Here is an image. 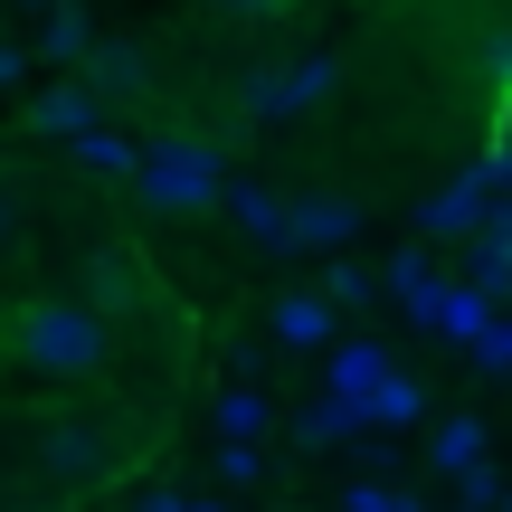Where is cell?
I'll use <instances>...</instances> for the list:
<instances>
[{"mask_svg": "<svg viewBox=\"0 0 512 512\" xmlns=\"http://www.w3.org/2000/svg\"><path fill=\"white\" fill-rule=\"evenodd\" d=\"M219 10H238V19H275L285 0H219Z\"/></svg>", "mask_w": 512, "mask_h": 512, "instance_id": "d6986e66", "label": "cell"}, {"mask_svg": "<svg viewBox=\"0 0 512 512\" xmlns=\"http://www.w3.org/2000/svg\"><path fill=\"white\" fill-rule=\"evenodd\" d=\"M332 304H370V275L361 266H332Z\"/></svg>", "mask_w": 512, "mask_h": 512, "instance_id": "e0dca14e", "label": "cell"}, {"mask_svg": "<svg viewBox=\"0 0 512 512\" xmlns=\"http://www.w3.org/2000/svg\"><path fill=\"white\" fill-rule=\"evenodd\" d=\"M484 171H494V181H512V105H503V143H494V162H484Z\"/></svg>", "mask_w": 512, "mask_h": 512, "instance_id": "ac0fdd59", "label": "cell"}, {"mask_svg": "<svg viewBox=\"0 0 512 512\" xmlns=\"http://www.w3.org/2000/svg\"><path fill=\"white\" fill-rule=\"evenodd\" d=\"M475 456H484V418H456V427H437V465H446V475H465Z\"/></svg>", "mask_w": 512, "mask_h": 512, "instance_id": "30bf717a", "label": "cell"}, {"mask_svg": "<svg viewBox=\"0 0 512 512\" xmlns=\"http://www.w3.org/2000/svg\"><path fill=\"white\" fill-rule=\"evenodd\" d=\"M38 57H48V67H86L95 57V29H86V10H48V29H38Z\"/></svg>", "mask_w": 512, "mask_h": 512, "instance_id": "ba28073f", "label": "cell"}, {"mask_svg": "<svg viewBox=\"0 0 512 512\" xmlns=\"http://www.w3.org/2000/svg\"><path fill=\"white\" fill-rule=\"evenodd\" d=\"M475 285H512V209L484 219V247H475Z\"/></svg>", "mask_w": 512, "mask_h": 512, "instance_id": "9c48e42d", "label": "cell"}, {"mask_svg": "<svg viewBox=\"0 0 512 512\" xmlns=\"http://www.w3.org/2000/svg\"><path fill=\"white\" fill-rule=\"evenodd\" d=\"M266 323H275V342H285V351H313L332 332V294H275Z\"/></svg>", "mask_w": 512, "mask_h": 512, "instance_id": "52a82bcc", "label": "cell"}, {"mask_svg": "<svg viewBox=\"0 0 512 512\" xmlns=\"http://www.w3.org/2000/svg\"><path fill=\"white\" fill-rule=\"evenodd\" d=\"M38 475H48V484H76V494H95V484H114V446L95 437V427L57 418V427H38Z\"/></svg>", "mask_w": 512, "mask_h": 512, "instance_id": "3957f363", "label": "cell"}, {"mask_svg": "<svg viewBox=\"0 0 512 512\" xmlns=\"http://www.w3.org/2000/svg\"><path fill=\"white\" fill-rule=\"evenodd\" d=\"M10 342H19V361H29L38 380H86V370H105L114 332H105V304H76V294H38V304H19Z\"/></svg>", "mask_w": 512, "mask_h": 512, "instance_id": "6da1fadb", "label": "cell"}, {"mask_svg": "<svg viewBox=\"0 0 512 512\" xmlns=\"http://www.w3.org/2000/svg\"><path fill=\"white\" fill-rule=\"evenodd\" d=\"M86 76H95V95H105V105H133V95L152 86V57L133 48V38H95V57H86Z\"/></svg>", "mask_w": 512, "mask_h": 512, "instance_id": "8992f818", "label": "cell"}, {"mask_svg": "<svg viewBox=\"0 0 512 512\" xmlns=\"http://www.w3.org/2000/svg\"><path fill=\"white\" fill-rule=\"evenodd\" d=\"M323 86H332V57H294V67H256V76H247V114H256V124H285V114L323 105Z\"/></svg>", "mask_w": 512, "mask_h": 512, "instance_id": "277c9868", "label": "cell"}, {"mask_svg": "<svg viewBox=\"0 0 512 512\" xmlns=\"http://www.w3.org/2000/svg\"><path fill=\"white\" fill-rule=\"evenodd\" d=\"M370 408V418H389V427H399V418H418V389H408V380H380V399H361Z\"/></svg>", "mask_w": 512, "mask_h": 512, "instance_id": "4fadbf2b", "label": "cell"}, {"mask_svg": "<svg viewBox=\"0 0 512 512\" xmlns=\"http://www.w3.org/2000/svg\"><path fill=\"white\" fill-rule=\"evenodd\" d=\"M256 418H266V408H256V399H247V389H238V399H219V437H247V427H256Z\"/></svg>", "mask_w": 512, "mask_h": 512, "instance_id": "2e32d148", "label": "cell"}, {"mask_svg": "<svg viewBox=\"0 0 512 512\" xmlns=\"http://www.w3.org/2000/svg\"><path fill=\"white\" fill-rule=\"evenodd\" d=\"M294 238H351V209H332V200H313V209H294Z\"/></svg>", "mask_w": 512, "mask_h": 512, "instance_id": "7c38bea8", "label": "cell"}, {"mask_svg": "<svg viewBox=\"0 0 512 512\" xmlns=\"http://www.w3.org/2000/svg\"><path fill=\"white\" fill-rule=\"evenodd\" d=\"M494 76H503V95H512V38H503V48H494Z\"/></svg>", "mask_w": 512, "mask_h": 512, "instance_id": "ffe728a7", "label": "cell"}, {"mask_svg": "<svg viewBox=\"0 0 512 512\" xmlns=\"http://www.w3.org/2000/svg\"><path fill=\"white\" fill-rule=\"evenodd\" d=\"M475 219H484V190L475 181L446 190V200H427V228H437V238H446V228H475Z\"/></svg>", "mask_w": 512, "mask_h": 512, "instance_id": "8fae6325", "label": "cell"}, {"mask_svg": "<svg viewBox=\"0 0 512 512\" xmlns=\"http://www.w3.org/2000/svg\"><path fill=\"white\" fill-rule=\"evenodd\" d=\"M389 370H380V351H342V389H380Z\"/></svg>", "mask_w": 512, "mask_h": 512, "instance_id": "9a60e30c", "label": "cell"}, {"mask_svg": "<svg viewBox=\"0 0 512 512\" xmlns=\"http://www.w3.org/2000/svg\"><path fill=\"white\" fill-rule=\"evenodd\" d=\"M133 181H143V200H152V209H209L228 171H219V152H209V143H152Z\"/></svg>", "mask_w": 512, "mask_h": 512, "instance_id": "7a4b0ae2", "label": "cell"}, {"mask_svg": "<svg viewBox=\"0 0 512 512\" xmlns=\"http://www.w3.org/2000/svg\"><path fill=\"white\" fill-rule=\"evenodd\" d=\"M95 76H67V86H48V95H29V133L38 143H86L95 133Z\"/></svg>", "mask_w": 512, "mask_h": 512, "instance_id": "5b68a950", "label": "cell"}, {"mask_svg": "<svg viewBox=\"0 0 512 512\" xmlns=\"http://www.w3.org/2000/svg\"><path fill=\"white\" fill-rule=\"evenodd\" d=\"M95 304H133V266H124V256L95 266Z\"/></svg>", "mask_w": 512, "mask_h": 512, "instance_id": "5bb4252c", "label": "cell"}]
</instances>
